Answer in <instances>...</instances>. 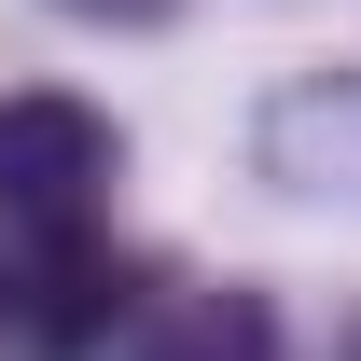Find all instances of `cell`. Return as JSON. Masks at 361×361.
<instances>
[{"instance_id":"obj_1","label":"cell","mask_w":361,"mask_h":361,"mask_svg":"<svg viewBox=\"0 0 361 361\" xmlns=\"http://www.w3.org/2000/svg\"><path fill=\"white\" fill-rule=\"evenodd\" d=\"M111 180H126V139L97 97H70V84L0 97V236H97Z\"/></svg>"},{"instance_id":"obj_2","label":"cell","mask_w":361,"mask_h":361,"mask_svg":"<svg viewBox=\"0 0 361 361\" xmlns=\"http://www.w3.org/2000/svg\"><path fill=\"white\" fill-rule=\"evenodd\" d=\"M126 292L139 264H111L97 236H0V361H84Z\"/></svg>"},{"instance_id":"obj_3","label":"cell","mask_w":361,"mask_h":361,"mask_svg":"<svg viewBox=\"0 0 361 361\" xmlns=\"http://www.w3.org/2000/svg\"><path fill=\"white\" fill-rule=\"evenodd\" d=\"M250 167H264L292 209H348L361 223V70H292V84L250 111Z\"/></svg>"},{"instance_id":"obj_4","label":"cell","mask_w":361,"mask_h":361,"mask_svg":"<svg viewBox=\"0 0 361 361\" xmlns=\"http://www.w3.org/2000/svg\"><path fill=\"white\" fill-rule=\"evenodd\" d=\"M126 361H278V306L264 292H236V278H209V292H167V306L139 319Z\"/></svg>"},{"instance_id":"obj_5","label":"cell","mask_w":361,"mask_h":361,"mask_svg":"<svg viewBox=\"0 0 361 361\" xmlns=\"http://www.w3.org/2000/svg\"><path fill=\"white\" fill-rule=\"evenodd\" d=\"M56 14H84V28H153V14H180V0H56Z\"/></svg>"},{"instance_id":"obj_6","label":"cell","mask_w":361,"mask_h":361,"mask_svg":"<svg viewBox=\"0 0 361 361\" xmlns=\"http://www.w3.org/2000/svg\"><path fill=\"white\" fill-rule=\"evenodd\" d=\"M348 361H361V348H348Z\"/></svg>"}]
</instances>
